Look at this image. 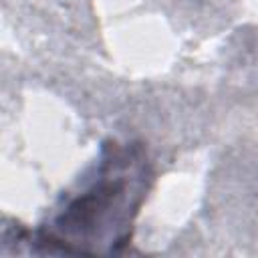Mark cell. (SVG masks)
I'll return each mask as SVG.
<instances>
[{"label":"cell","instance_id":"1","mask_svg":"<svg viewBox=\"0 0 258 258\" xmlns=\"http://www.w3.org/2000/svg\"><path fill=\"white\" fill-rule=\"evenodd\" d=\"M149 181L151 167L141 145H105L93 177L42 226L40 242L67 254L117 252L131 238Z\"/></svg>","mask_w":258,"mask_h":258}]
</instances>
